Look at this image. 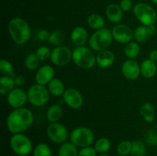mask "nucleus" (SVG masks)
<instances>
[{"label":"nucleus","instance_id":"nucleus-1","mask_svg":"<svg viewBox=\"0 0 157 156\" xmlns=\"http://www.w3.org/2000/svg\"><path fill=\"white\" fill-rule=\"evenodd\" d=\"M34 122L33 113L24 107L15 109L9 114L6 120L7 128L12 134L22 133L31 128Z\"/></svg>","mask_w":157,"mask_h":156},{"label":"nucleus","instance_id":"nucleus-2","mask_svg":"<svg viewBox=\"0 0 157 156\" xmlns=\"http://www.w3.org/2000/svg\"><path fill=\"white\" fill-rule=\"evenodd\" d=\"M9 33L17 44H24L29 41L32 32L29 24L23 18L16 17L10 20L8 24Z\"/></svg>","mask_w":157,"mask_h":156},{"label":"nucleus","instance_id":"nucleus-3","mask_svg":"<svg viewBox=\"0 0 157 156\" xmlns=\"http://www.w3.org/2000/svg\"><path fill=\"white\" fill-rule=\"evenodd\" d=\"M113 39L111 31L104 28L94 32L89 40V45L92 50L99 52L108 48L111 45Z\"/></svg>","mask_w":157,"mask_h":156},{"label":"nucleus","instance_id":"nucleus-4","mask_svg":"<svg viewBox=\"0 0 157 156\" xmlns=\"http://www.w3.org/2000/svg\"><path fill=\"white\" fill-rule=\"evenodd\" d=\"M72 60L80 68L90 69L96 64V57L92 50L85 46H78L72 51Z\"/></svg>","mask_w":157,"mask_h":156},{"label":"nucleus","instance_id":"nucleus-5","mask_svg":"<svg viewBox=\"0 0 157 156\" xmlns=\"http://www.w3.org/2000/svg\"><path fill=\"white\" fill-rule=\"evenodd\" d=\"M70 140L77 147L85 148L92 145L94 141V134L87 127H77L71 132Z\"/></svg>","mask_w":157,"mask_h":156},{"label":"nucleus","instance_id":"nucleus-6","mask_svg":"<svg viewBox=\"0 0 157 156\" xmlns=\"http://www.w3.org/2000/svg\"><path fill=\"white\" fill-rule=\"evenodd\" d=\"M135 17L142 23L143 25L148 26L154 24L157 18L156 10L150 5L144 2H140L135 5L133 8Z\"/></svg>","mask_w":157,"mask_h":156},{"label":"nucleus","instance_id":"nucleus-7","mask_svg":"<svg viewBox=\"0 0 157 156\" xmlns=\"http://www.w3.org/2000/svg\"><path fill=\"white\" fill-rule=\"evenodd\" d=\"M28 100L34 106H42L49 100L50 92L44 86L34 84L28 90Z\"/></svg>","mask_w":157,"mask_h":156},{"label":"nucleus","instance_id":"nucleus-8","mask_svg":"<svg viewBox=\"0 0 157 156\" xmlns=\"http://www.w3.org/2000/svg\"><path fill=\"white\" fill-rule=\"evenodd\" d=\"M10 145L14 152L20 155H27L31 152L32 144L29 137L22 133L13 134L10 139Z\"/></svg>","mask_w":157,"mask_h":156},{"label":"nucleus","instance_id":"nucleus-9","mask_svg":"<svg viewBox=\"0 0 157 156\" xmlns=\"http://www.w3.org/2000/svg\"><path fill=\"white\" fill-rule=\"evenodd\" d=\"M47 136L52 142L63 144L67 140L68 132L66 127L59 122H52L48 126L46 130Z\"/></svg>","mask_w":157,"mask_h":156},{"label":"nucleus","instance_id":"nucleus-10","mask_svg":"<svg viewBox=\"0 0 157 156\" xmlns=\"http://www.w3.org/2000/svg\"><path fill=\"white\" fill-rule=\"evenodd\" d=\"M50 59L54 65L64 67L72 60V52L65 46H57L52 50Z\"/></svg>","mask_w":157,"mask_h":156},{"label":"nucleus","instance_id":"nucleus-11","mask_svg":"<svg viewBox=\"0 0 157 156\" xmlns=\"http://www.w3.org/2000/svg\"><path fill=\"white\" fill-rule=\"evenodd\" d=\"M113 39L121 44H127L133 38V32L129 26L124 24H117L112 29Z\"/></svg>","mask_w":157,"mask_h":156},{"label":"nucleus","instance_id":"nucleus-12","mask_svg":"<svg viewBox=\"0 0 157 156\" xmlns=\"http://www.w3.org/2000/svg\"><path fill=\"white\" fill-rule=\"evenodd\" d=\"M63 100L71 108L78 110L81 108L84 102L81 93L75 88H67L63 94Z\"/></svg>","mask_w":157,"mask_h":156},{"label":"nucleus","instance_id":"nucleus-13","mask_svg":"<svg viewBox=\"0 0 157 156\" xmlns=\"http://www.w3.org/2000/svg\"><path fill=\"white\" fill-rule=\"evenodd\" d=\"M27 100V93L21 88H15L7 95L8 103L15 109L23 107Z\"/></svg>","mask_w":157,"mask_h":156},{"label":"nucleus","instance_id":"nucleus-14","mask_svg":"<svg viewBox=\"0 0 157 156\" xmlns=\"http://www.w3.org/2000/svg\"><path fill=\"white\" fill-rule=\"evenodd\" d=\"M121 71L123 75L128 80H136L139 77L140 73V65L134 59H128L122 64Z\"/></svg>","mask_w":157,"mask_h":156},{"label":"nucleus","instance_id":"nucleus-15","mask_svg":"<svg viewBox=\"0 0 157 156\" xmlns=\"http://www.w3.org/2000/svg\"><path fill=\"white\" fill-rule=\"evenodd\" d=\"M55 69L49 65H44L40 67L35 74V81L38 84L45 86L55 78Z\"/></svg>","mask_w":157,"mask_h":156},{"label":"nucleus","instance_id":"nucleus-16","mask_svg":"<svg viewBox=\"0 0 157 156\" xmlns=\"http://www.w3.org/2000/svg\"><path fill=\"white\" fill-rule=\"evenodd\" d=\"M123 12L124 11L121 9L120 5L112 3L109 5L106 9V16L110 22L117 24L123 20L124 17Z\"/></svg>","mask_w":157,"mask_h":156},{"label":"nucleus","instance_id":"nucleus-17","mask_svg":"<svg viewBox=\"0 0 157 156\" xmlns=\"http://www.w3.org/2000/svg\"><path fill=\"white\" fill-rule=\"evenodd\" d=\"M114 54L108 49L99 51L96 56V63L101 68H107L110 67L114 62Z\"/></svg>","mask_w":157,"mask_h":156},{"label":"nucleus","instance_id":"nucleus-18","mask_svg":"<svg viewBox=\"0 0 157 156\" xmlns=\"http://www.w3.org/2000/svg\"><path fill=\"white\" fill-rule=\"evenodd\" d=\"M88 34L87 30L82 26H78L72 30L71 34V39L72 43L78 46H84L87 40Z\"/></svg>","mask_w":157,"mask_h":156},{"label":"nucleus","instance_id":"nucleus-19","mask_svg":"<svg viewBox=\"0 0 157 156\" xmlns=\"http://www.w3.org/2000/svg\"><path fill=\"white\" fill-rule=\"evenodd\" d=\"M157 67L156 62L150 59L144 60L140 64V73L145 78H152L156 75Z\"/></svg>","mask_w":157,"mask_h":156},{"label":"nucleus","instance_id":"nucleus-20","mask_svg":"<svg viewBox=\"0 0 157 156\" xmlns=\"http://www.w3.org/2000/svg\"><path fill=\"white\" fill-rule=\"evenodd\" d=\"M15 83L14 77L9 76H2L0 78V93L8 95L15 89Z\"/></svg>","mask_w":157,"mask_h":156},{"label":"nucleus","instance_id":"nucleus-21","mask_svg":"<svg viewBox=\"0 0 157 156\" xmlns=\"http://www.w3.org/2000/svg\"><path fill=\"white\" fill-rule=\"evenodd\" d=\"M63 115V110L61 107L58 104L52 105L47 110L46 117L47 119L52 123V122H58L61 119Z\"/></svg>","mask_w":157,"mask_h":156},{"label":"nucleus","instance_id":"nucleus-22","mask_svg":"<svg viewBox=\"0 0 157 156\" xmlns=\"http://www.w3.org/2000/svg\"><path fill=\"white\" fill-rule=\"evenodd\" d=\"M48 89L51 94L55 96H63L65 88L64 85L61 80L58 78H54L48 84Z\"/></svg>","mask_w":157,"mask_h":156},{"label":"nucleus","instance_id":"nucleus-23","mask_svg":"<svg viewBox=\"0 0 157 156\" xmlns=\"http://www.w3.org/2000/svg\"><path fill=\"white\" fill-rule=\"evenodd\" d=\"M78 148L75 144L70 142H64L61 144L58 150V156H78Z\"/></svg>","mask_w":157,"mask_h":156},{"label":"nucleus","instance_id":"nucleus-24","mask_svg":"<svg viewBox=\"0 0 157 156\" xmlns=\"http://www.w3.org/2000/svg\"><path fill=\"white\" fill-rule=\"evenodd\" d=\"M87 24L91 28L99 30V29L104 28L105 26V21L101 15L94 13L89 15L87 18Z\"/></svg>","mask_w":157,"mask_h":156},{"label":"nucleus","instance_id":"nucleus-25","mask_svg":"<svg viewBox=\"0 0 157 156\" xmlns=\"http://www.w3.org/2000/svg\"><path fill=\"white\" fill-rule=\"evenodd\" d=\"M140 115L147 122H152L155 117V109L150 102H145L140 108Z\"/></svg>","mask_w":157,"mask_h":156},{"label":"nucleus","instance_id":"nucleus-26","mask_svg":"<svg viewBox=\"0 0 157 156\" xmlns=\"http://www.w3.org/2000/svg\"><path fill=\"white\" fill-rule=\"evenodd\" d=\"M124 52L128 59H135L140 54V47L137 42L130 41V42L127 43L126 45Z\"/></svg>","mask_w":157,"mask_h":156},{"label":"nucleus","instance_id":"nucleus-27","mask_svg":"<svg viewBox=\"0 0 157 156\" xmlns=\"http://www.w3.org/2000/svg\"><path fill=\"white\" fill-rule=\"evenodd\" d=\"M146 154L147 148L144 142L140 140L132 142V149L130 152L131 156H145Z\"/></svg>","mask_w":157,"mask_h":156},{"label":"nucleus","instance_id":"nucleus-28","mask_svg":"<svg viewBox=\"0 0 157 156\" xmlns=\"http://www.w3.org/2000/svg\"><path fill=\"white\" fill-rule=\"evenodd\" d=\"M150 37L148 32H147V26L140 25L135 29L133 32V38L137 41L138 43H143L147 40V38Z\"/></svg>","mask_w":157,"mask_h":156},{"label":"nucleus","instance_id":"nucleus-29","mask_svg":"<svg viewBox=\"0 0 157 156\" xmlns=\"http://www.w3.org/2000/svg\"><path fill=\"white\" fill-rule=\"evenodd\" d=\"M40 64V60L36 53L29 54L25 60V66L29 70H35Z\"/></svg>","mask_w":157,"mask_h":156},{"label":"nucleus","instance_id":"nucleus-30","mask_svg":"<svg viewBox=\"0 0 157 156\" xmlns=\"http://www.w3.org/2000/svg\"><path fill=\"white\" fill-rule=\"evenodd\" d=\"M0 73L3 76H9L12 77H15V72H14L13 65L11 62L7 60L2 59L0 61Z\"/></svg>","mask_w":157,"mask_h":156},{"label":"nucleus","instance_id":"nucleus-31","mask_svg":"<svg viewBox=\"0 0 157 156\" xmlns=\"http://www.w3.org/2000/svg\"><path fill=\"white\" fill-rule=\"evenodd\" d=\"M110 147H111V142L107 138H101L98 140H97L94 145V148L97 152L101 153V154L109 151Z\"/></svg>","mask_w":157,"mask_h":156},{"label":"nucleus","instance_id":"nucleus-32","mask_svg":"<svg viewBox=\"0 0 157 156\" xmlns=\"http://www.w3.org/2000/svg\"><path fill=\"white\" fill-rule=\"evenodd\" d=\"M33 156H52V150L47 144H38L34 149Z\"/></svg>","mask_w":157,"mask_h":156},{"label":"nucleus","instance_id":"nucleus-33","mask_svg":"<svg viewBox=\"0 0 157 156\" xmlns=\"http://www.w3.org/2000/svg\"><path fill=\"white\" fill-rule=\"evenodd\" d=\"M132 149V142L130 141H123L117 148V151L121 156H127L130 154Z\"/></svg>","mask_w":157,"mask_h":156},{"label":"nucleus","instance_id":"nucleus-34","mask_svg":"<svg viewBox=\"0 0 157 156\" xmlns=\"http://www.w3.org/2000/svg\"><path fill=\"white\" fill-rule=\"evenodd\" d=\"M64 35L60 31H55V32L50 33L48 41L52 45L60 46V44L64 41Z\"/></svg>","mask_w":157,"mask_h":156},{"label":"nucleus","instance_id":"nucleus-35","mask_svg":"<svg viewBox=\"0 0 157 156\" xmlns=\"http://www.w3.org/2000/svg\"><path fill=\"white\" fill-rule=\"evenodd\" d=\"M36 54L38 56V58H39L40 61H46V60L51 58L52 51L46 46H41V47H38L37 49Z\"/></svg>","mask_w":157,"mask_h":156},{"label":"nucleus","instance_id":"nucleus-36","mask_svg":"<svg viewBox=\"0 0 157 156\" xmlns=\"http://www.w3.org/2000/svg\"><path fill=\"white\" fill-rule=\"evenodd\" d=\"M97 151L93 147L82 148L78 152V156H97Z\"/></svg>","mask_w":157,"mask_h":156},{"label":"nucleus","instance_id":"nucleus-37","mask_svg":"<svg viewBox=\"0 0 157 156\" xmlns=\"http://www.w3.org/2000/svg\"><path fill=\"white\" fill-rule=\"evenodd\" d=\"M120 6L124 12H128L133 7L131 0H121L120 2Z\"/></svg>","mask_w":157,"mask_h":156},{"label":"nucleus","instance_id":"nucleus-38","mask_svg":"<svg viewBox=\"0 0 157 156\" xmlns=\"http://www.w3.org/2000/svg\"><path fill=\"white\" fill-rule=\"evenodd\" d=\"M50 34L47 30H41L38 34V37L41 41H48Z\"/></svg>","mask_w":157,"mask_h":156},{"label":"nucleus","instance_id":"nucleus-39","mask_svg":"<svg viewBox=\"0 0 157 156\" xmlns=\"http://www.w3.org/2000/svg\"><path fill=\"white\" fill-rule=\"evenodd\" d=\"M15 85L18 87H21L25 83V79L22 76H17L15 77Z\"/></svg>","mask_w":157,"mask_h":156},{"label":"nucleus","instance_id":"nucleus-40","mask_svg":"<svg viewBox=\"0 0 157 156\" xmlns=\"http://www.w3.org/2000/svg\"><path fill=\"white\" fill-rule=\"evenodd\" d=\"M147 28L150 36H153V35H154L155 34H156V27L154 25V24H150V25L147 26Z\"/></svg>","mask_w":157,"mask_h":156},{"label":"nucleus","instance_id":"nucleus-41","mask_svg":"<svg viewBox=\"0 0 157 156\" xmlns=\"http://www.w3.org/2000/svg\"><path fill=\"white\" fill-rule=\"evenodd\" d=\"M149 59L156 62L157 61V50H152L149 54Z\"/></svg>","mask_w":157,"mask_h":156},{"label":"nucleus","instance_id":"nucleus-42","mask_svg":"<svg viewBox=\"0 0 157 156\" xmlns=\"http://www.w3.org/2000/svg\"><path fill=\"white\" fill-rule=\"evenodd\" d=\"M98 156H110V155H109V154H106V153H103V154H100V155H98Z\"/></svg>","mask_w":157,"mask_h":156},{"label":"nucleus","instance_id":"nucleus-43","mask_svg":"<svg viewBox=\"0 0 157 156\" xmlns=\"http://www.w3.org/2000/svg\"><path fill=\"white\" fill-rule=\"evenodd\" d=\"M152 2H153V3H154V4H156V5H157V0H151Z\"/></svg>","mask_w":157,"mask_h":156},{"label":"nucleus","instance_id":"nucleus-44","mask_svg":"<svg viewBox=\"0 0 157 156\" xmlns=\"http://www.w3.org/2000/svg\"><path fill=\"white\" fill-rule=\"evenodd\" d=\"M15 156H25V155H20V154H17V155H15Z\"/></svg>","mask_w":157,"mask_h":156}]
</instances>
